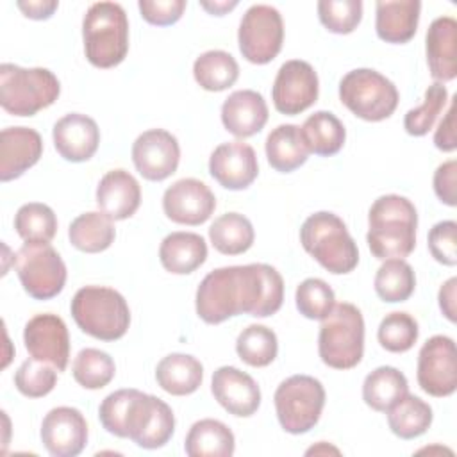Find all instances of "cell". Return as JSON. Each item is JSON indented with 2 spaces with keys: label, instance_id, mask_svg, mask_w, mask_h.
I'll return each instance as SVG.
<instances>
[{
  "label": "cell",
  "instance_id": "cell-54",
  "mask_svg": "<svg viewBox=\"0 0 457 457\" xmlns=\"http://www.w3.org/2000/svg\"><path fill=\"white\" fill-rule=\"evenodd\" d=\"M328 452H332V453H339V450H337V448L327 446V443H320L318 446L309 448V450H307V455H311V453H328Z\"/></svg>",
  "mask_w": 457,
  "mask_h": 457
},
{
  "label": "cell",
  "instance_id": "cell-14",
  "mask_svg": "<svg viewBox=\"0 0 457 457\" xmlns=\"http://www.w3.org/2000/svg\"><path fill=\"white\" fill-rule=\"evenodd\" d=\"M320 82L314 68L307 61H286L271 87L273 105L280 114L295 116L309 109L318 100Z\"/></svg>",
  "mask_w": 457,
  "mask_h": 457
},
{
  "label": "cell",
  "instance_id": "cell-29",
  "mask_svg": "<svg viewBox=\"0 0 457 457\" xmlns=\"http://www.w3.org/2000/svg\"><path fill=\"white\" fill-rule=\"evenodd\" d=\"M204 378L202 362L187 353H170L155 368V380L166 393L186 396L195 393Z\"/></svg>",
  "mask_w": 457,
  "mask_h": 457
},
{
  "label": "cell",
  "instance_id": "cell-43",
  "mask_svg": "<svg viewBox=\"0 0 457 457\" xmlns=\"http://www.w3.org/2000/svg\"><path fill=\"white\" fill-rule=\"evenodd\" d=\"M295 302L302 316L309 320H323L334 309L336 295L325 280L311 277L298 284Z\"/></svg>",
  "mask_w": 457,
  "mask_h": 457
},
{
  "label": "cell",
  "instance_id": "cell-46",
  "mask_svg": "<svg viewBox=\"0 0 457 457\" xmlns=\"http://www.w3.org/2000/svg\"><path fill=\"white\" fill-rule=\"evenodd\" d=\"M134 393L136 389H118L102 400L98 407V418L102 427L109 434L118 437H127L125 425H127V416H129Z\"/></svg>",
  "mask_w": 457,
  "mask_h": 457
},
{
  "label": "cell",
  "instance_id": "cell-33",
  "mask_svg": "<svg viewBox=\"0 0 457 457\" xmlns=\"http://www.w3.org/2000/svg\"><path fill=\"white\" fill-rule=\"evenodd\" d=\"M405 393H409L407 378L393 366H378L366 375L362 384L364 403L378 412H386Z\"/></svg>",
  "mask_w": 457,
  "mask_h": 457
},
{
  "label": "cell",
  "instance_id": "cell-32",
  "mask_svg": "<svg viewBox=\"0 0 457 457\" xmlns=\"http://www.w3.org/2000/svg\"><path fill=\"white\" fill-rule=\"evenodd\" d=\"M300 129L309 152L321 157L337 154L346 139L345 125L328 111H316L303 121Z\"/></svg>",
  "mask_w": 457,
  "mask_h": 457
},
{
  "label": "cell",
  "instance_id": "cell-22",
  "mask_svg": "<svg viewBox=\"0 0 457 457\" xmlns=\"http://www.w3.org/2000/svg\"><path fill=\"white\" fill-rule=\"evenodd\" d=\"M43 154V139L29 127H7L0 134V180L9 182L32 168Z\"/></svg>",
  "mask_w": 457,
  "mask_h": 457
},
{
  "label": "cell",
  "instance_id": "cell-36",
  "mask_svg": "<svg viewBox=\"0 0 457 457\" xmlns=\"http://www.w3.org/2000/svg\"><path fill=\"white\" fill-rule=\"evenodd\" d=\"M193 75L205 91H223L239 77L237 61L225 50H207L193 64Z\"/></svg>",
  "mask_w": 457,
  "mask_h": 457
},
{
  "label": "cell",
  "instance_id": "cell-3",
  "mask_svg": "<svg viewBox=\"0 0 457 457\" xmlns=\"http://www.w3.org/2000/svg\"><path fill=\"white\" fill-rule=\"evenodd\" d=\"M300 243L327 271L345 275L359 262V250L345 221L328 211L311 214L300 227Z\"/></svg>",
  "mask_w": 457,
  "mask_h": 457
},
{
  "label": "cell",
  "instance_id": "cell-16",
  "mask_svg": "<svg viewBox=\"0 0 457 457\" xmlns=\"http://www.w3.org/2000/svg\"><path fill=\"white\" fill-rule=\"evenodd\" d=\"M23 343L30 357L45 361L64 371L70 359V336L66 323L57 314H36L23 330Z\"/></svg>",
  "mask_w": 457,
  "mask_h": 457
},
{
  "label": "cell",
  "instance_id": "cell-11",
  "mask_svg": "<svg viewBox=\"0 0 457 457\" xmlns=\"http://www.w3.org/2000/svg\"><path fill=\"white\" fill-rule=\"evenodd\" d=\"M284 41V23L280 12L266 4L246 9L237 30L239 52L253 64L273 61Z\"/></svg>",
  "mask_w": 457,
  "mask_h": 457
},
{
  "label": "cell",
  "instance_id": "cell-48",
  "mask_svg": "<svg viewBox=\"0 0 457 457\" xmlns=\"http://www.w3.org/2000/svg\"><path fill=\"white\" fill-rule=\"evenodd\" d=\"M186 5V0H139L137 4L143 20L157 27L177 23Z\"/></svg>",
  "mask_w": 457,
  "mask_h": 457
},
{
  "label": "cell",
  "instance_id": "cell-19",
  "mask_svg": "<svg viewBox=\"0 0 457 457\" xmlns=\"http://www.w3.org/2000/svg\"><path fill=\"white\" fill-rule=\"evenodd\" d=\"M209 173L225 189H246L259 173L255 150L243 141L221 143L209 157Z\"/></svg>",
  "mask_w": 457,
  "mask_h": 457
},
{
  "label": "cell",
  "instance_id": "cell-28",
  "mask_svg": "<svg viewBox=\"0 0 457 457\" xmlns=\"http://www.w3.org/2000/svg\"><path fill=\"white\" fill-rule=\"evenodd\" d=\"M309 154L302 129L295 123L278 125L266 137L268 162L280 173H291L300 168L307 161Z\"/></svg>",
  "mask_w": 457,
  "mask_h": 457
},
{
  "label": "cell",
  "instance_id": "cell-8",
  "mask_svg": "<svg viewBox=\"0 0 457 457\" xmlns=\"http://www.w3.org/2000/svg\"><path fill=\"white\" fill-rule=\"evenodd\" d=\"M339 100L357 118L382 121L395 112L400 95L396 86L377 70L357 68L341 79Z\"/></svg>",
  "mask_w": 457,
  "mask_h": 457
},
{
  "label": "cell",
  "instance_id": "cell-45",
  "mask_svg": "<svg viewBox=\"0 0 457 457\" xmlns=\"http://www.w3.org/2000/svg\"><path fill=\"white\" fill-rule=\"evenodd\" d=\"M318 16L323 27L334 34H350L362 20L361 0H320Z\"/></svg>",
  "mask_w": 457,
  "mask_h": 457
},
{
  "label": "cell",
  "instance_id": "cell-1",
  "mask_svg": "<svg viewBox=\"0 0 457 457\" xmlns=\"http://www.w3.org/2000/svg\"><path fill=\"white\" fill-rule=\"evenodd\" d=\"M284 302L280 273L262 262L225 266L204 277L196 289V314L209 325L223 323L239 314L268 318Z\"/></svg>",
  "mask_w": 457,
  "mask_h": 457
},
{
  "label": "cell",
  "instance_id": "cell-38",
  "mask_svg": "<svg viewBox=\"0 0 457 457\" xmlns=\"http://www.w3.org/2000/svg\"><path fill=\"white\" fill-rule=\"evenodd\" d=\"M236 352L248 366L264 368L277 357V334L264 325H248L236 339Z\"/></svg>",
  "mask_w": 457,
  "mask_h": 457
},
{
  "label": "cell",
  "instance_id": "cell-15",
  "mask_svg": "<svg viewBox=\"0 0 457 457\" xmlns=\"http://www.w3.org/2000/svg\"><path fill=\"white\" fill-rule=\"evenodd\" d=\"M180 146L177 137L164 129H150L139 134L132 145V162L139 175L161 182L177 171Z\"/></svg>",
  "mask_w": 457,
  "mask_h": 457
},
{
  "label": "cell",
  "instance_id": "cell-25",
  "mask_svg": "<svg viewBox=\"0 0 457 457\" xmlns=\"http://www.w3.org/2000/svg\"><path fill=\"white\" fill-rule=\"evenodd\" d=\"M141 204L139 182L125 170L107 171L96 187V205L112 220L130 218Z\"/></svg>",
  "mask_w": 457,
  "mask_h": 457
},
{
  "label": "cell",
  "instance_id": "cell-26",
  "mask_svg": "<svg viewBox=\"0 0 457 457\" xmlns=\"http://www.w3.org/2000/svg\"><path fill=\"white\" fill-rule=\"evenodd\" d=\"M375 18L377 36L386 43H407L414 37L421 2L418 0H378Z\"/></svg>",
  "mask_w": 457,
  "mask_h": 457
},
{
  "label": "cell",
  "instance_id": "cell-37",
  "mask_svg": "<svg viewBox=\"0 0 457 457\" xmlns=\"http://www.w3.org/2000/svg\"><path fill=\"white\" fill-rule=\"evenodd\" d=\"M375 293L387 303L405 302L416 287L412 266L403 259H386L375 273Z\"/></svg>",
  "mask_w": 457,
  "mask_h": 457
},
{
  "label": "cell",
  "instance_id": "cell-51",
  "mask_svg": "<svg viewBox=\"0 0 457 457\" xmlns=\"http://www.w3.org/2000/svg\"><path fill=\"white\" fill-rule=\"evenodd\" d=\"M18 9L23 12V16L30 20H48L54 11L59 7L57 0H29V2H18Z\"/></svg>",
  "mask_w": 457,
  "mask_h": 457
},
{
  "label": "cell",
  "instance_id": "cell-49",
  "mask_svg": "<svg viewBox=\"0 0 457 457\" xmlns=\"http://www.w3.org/2000/svg\"><path fill=\"white\" fill-rule=\"evenodd\" d=\"M455 177H457V162L453 159L439 164L434 173V191L437 198L450 207L457 205Z\"/></svg>",
  "mask_w": 457,
  "mask_h": 457
},
{
  "label": "cell",
  "instance_id": "cell-47",
  "mask_svg": "<svg viewBox=\"0 0 457 457\" xmlns=\"http://www.w3.org/2000/svg\"><path fill=\"white\" fill-rule=\"evenodd\" d=\"M428 250L437 262L445 266L457 264V223L453 220L439 221L430 228Z\"/></svg>",
  "mask_w": 457,
  "mask_h": 457
},
{
  "label": "cell",
  "instance_id": "cell-10",
  "mask_svg": "<svg viewBox=\"0 0 457 457\" xmlns=\"http://www.w3.org/2000/svg\"><path fill=\"white\" fill-rule=\"evenodd\" d=\"M18 278L34 300L57 296L66 284V264L50 243H23L14 255Z\"/></svg>",
  "mask_w": 457,
  "mask_h": 457
},
{
  "label": "cell",
  "instance_id": "cell-41",
  "mask_svg": "<svg viewBox=\"0 0 457 457\" xmlns=\"http://www.w3.org/2000/svg\"><path fill=\"white\" fill-rule=\"evenodd\" d=\"M418 321L411 314L400 311L386 314L377 330L380 346L393 353H403L411 350L418 341Z\"/></svg>",
  "mask_w": 457,
  "mask_h": 457
},
{
  "label": "cell",
  "instance_id": "cell-13",
  "mask_svg": "<svg viewBox=\"0 0 457 457\" xmlns=\"http://www.w3.org/2000/svg\"><path fill=\"white\" fill-rule=\"evenodd\" d=\"M418 384L430 396H450L457 389L455 343L448 336H432L418 353Z\"/></svg>",
  "mask_w": 457,
  "mask_h": 457
},
{
  "label": "cell",
  "instance_id": "cell-42",
  "mask_svg": "<svg viewBox=\"0 0 457 457\" xmlns=\"http://www.w3.org/2000/svg\"><path fill=\"white\" fill-rule=\"evenodd\" d=\"M448 102V91L443 84L434 82L427 87L425 91V98L423 104L416 109L407 111L405 118H403V129L407 134L411 136H425L436 123L437 116L441 114V111L445 109Z\"/></svg>",
  "mask_w": 457,
  "mask_h": 457
},
{
  "label": "cell",
  "instance_id": "cell-7",
  "mask_svg": "<svg viewBox=\"0 0 457 457\" xmlns=\"http://www.w3.org/2000/svg\"><path fill=\"white\" fill-rule=\"evenodd\" d=\"M318 352L321 361L334 370H350L361 362L364 353V320L353 303H336L328 316L321 320Z\"/></svg>",
  "mask_w": 457,
  "mask_h": 457
},
{
  "label": "cell",
  "instance_id": "cell-21",
  "mask_svg": "<svg viewBox=\"0 0 457 457\" xmlns=\"http://www.w3.org/2000/svg\"><path fill=\"white\" fill-rule=\"evenodd\" d=\"M57 154L70 162L89 161L98 150L100 129L96 121L80 112H70L57 120L52 130Z\"/></svg>",
  "mask_w": 457,
  "mask_h": 457
},
{
  "label": "cell",
  "instance_id": "cell-24",
  "mask_svg": "<svg viewBox=\"0 0 457 457\" xmlns=\"http://www.w3.org/2000/svg\"><path fill=\"white\" fill-rule=\"evenodd\" d=\"M427 62L434 80L450 82L457 77V21L452 16L436 18L425 37Z\"/></svg>",
  "mask_w": 457,
  "mask_h": 457
},
{
  "label": "cell",
  "instance_id": "cell-31",
  "mask_svg": "<svg viewBox=\"0 0 457 457\" xmlns=\"http://www.w3.org/2000/svg\"><path fill=\"white\" fill-rule=\"evenodd\" d=\"M70 243L86 253H98L107 250L114 237L116 228L112 218L102 211H89L79 214L68 228Z\"/></svg>",
  "mask_w": 457,
  "mask_h": 457
},
{
  "label": "cell",
  "instance_id": "cell-5",
  "mask_svg": "<svg viewBox=\"0 0 457 457\" xmlns=\"http://www.w3.org/2000/svg\"><path fill=\"white\" fill-rule=\"evenodd\" d=\"M77 327L100 341H116L125 336L130 325L127 300L112 287L84 286L70 305Z\"/></svg>",
  "mask_w": 457,
  "mask_h": 457
},
{
  "label": "cell",
  "instance_id": "cell-20",
  "mask_svg": "<svg viewBox=\"0 0 457 457\" xmlns=\"http://www.w3.org/2000/svg\"><path fill=\"white\" fill-rule=\"evenodd\" d=\"M211 391L228 414L239 418L255 414L261 405V389L257 382L234 366H221L212 373Z\"/></svg>",
  "mask_w": 457,
  "mask_h": 457
},
{
  "label": "cell",
  "instance_id": "cell-12",
  "mask_svg": "<svg viewBox=\"0 0 457 457\" xmlns=\"http://www.w3.org/2000/svg\"><path fill=\"white\" fill-rule=\"evenodd\" d=\"M125 432L127 437L141 448H161L175 432L173 411L161 398L136 389L130 402Z\"/></svg>",
  "mask_w": 457,
  "mask_h": 457
},
{
  "label": "cell",
  "instance_id": "cell-44",
  "mask_svg": "<svg viewBox=\"0 0 457 457\" xmlns=\"http://www.w3.org/2000/svg\"><path fill=\"white\" fill-rule=\"evenodd\" d=\"M57 373L59 371L55 366L29 357L14 373V386L23 396L41 398L46 396L55 387Z\"/></svg>",
  "mask_w": 457,
  "mask_h": 457
},
{
  "label": "cell",
  "instance_id": "cell-27",
  "mask_svg": "<svg viewBox=\"0 0 457 457\" xmlns=\"http://www.w3.org/2000/svg\"><path fill=\"white\" fill-rule=\"evenodd\" d=\"M159 259L166 271L187 275L207 259V243L195 232H171L159 246Z\"/></svg>",
  "mask_w": 457,
  "mask_h": 457
},
{
  "label": "cell",
  "instance_id": "cell-6",
  "mask_svg": "<svg viewBox=\"0 0 457 457\" xmlns=\"http://www.w3.org/2000/svg\"><path fill=\"white\" fill-rule=\"evenodd\" d=\"M61 93L59 79L46 68L0 66V104L14 116H34L52 105Z\"/></svg>",
  "mask_w": 457,
  "mask_h": 457
},
{
  "label": "cell",
  "instance_id": "cell-17",
  "mask_svg": "<svg viewBox=\"0 0 457 457\" xmlns=\"http://www.w3.org/2000/svg\"><path fill=\"white\" fill-rule=\"evenodd\" d=\"M164 214L180 225H200L216 209L214 193L198 179H180L162 195Z\"/></svg>",
  "mask_w": 457,
  "mask_h": 457
},
{
  "label": "cell",
  "instance_id": "cell-50",
  "mask_svg": "<svg viewBox=\"0 0 457 457\" xmlns=\"http://www.w3.org/2000/svg\"><path fill=\"white\" fill-rule=\"evenodd\" d=\"M455 98H452V104L448 107L446 116L439 121V127L434 134V145L436 148L443 152H453L457 148V137H455Z\"/></svg>",
  "mask_w": 457,
  "mask_h": 457
},
{
  "label": "cell",
  "instance_id": "cell-23",
  "mask_svg": "<svg viewBox=\"0 0 457 457\" xmlns=\"http://www.w3.org/2000/svg\"><path fill=\"white\" fill-rule=\"evenodd\" d=\"M268 105L261 93L239 89L228 95L221 105V123L236 137H250L264 129Z\"/></svg>",
  "mask_w": 457,
  "mask_h": 457
},
{
  "label": "cell",
  "instance_id": "cell-4",
  "mask_svg": "<svg viewBox=\"0 0 457 457\" xmlns=\"http://www.w3.org/2000/svg\"><path fill=\"white\" fill-rule=\"evenodd\" d=\"M82 39L87 61L96 68L118 66L129 52V20L116 2L89 5L82 20Z\"/></svg>",
  "mask_w": 457,
  "mask_h": 457
},
{
  "label": "cell",
  "instance_id": "cell-34",
  "mask_svg": "<svg viewBox=\"0 0 457 457\" xmlns=\"http://www.w3.org/2000/svg\"><path fill=\"white\" fill-rule=\"evenodd\" d=\"M387 425L400 439H414L427 432L432 423V407L421 398L405 393L387 411Z\"/></svg>",
  "mask_w": 457,
  "mask_h": 457
},
{
  "label": "cell",
  "instance_id": "cell-9",
  "mask_svg": "<svg viewBox=\"0 0 457 457\" xmlns=\"http://www.w3.org/2000/svg\"><path fill=\"white\" fill-rule=\"evenodd\" d=\"M273 400L280 427L289 434H305L321 418L325 389L314 377L293 375L278 384Z\"/></svg>",
  "mask_w": 457,
  "mask_h": 457
},
{
  "label": "cell",
  "instance_id": "cell-40",
  "mask_svg": "<svg viewBox=\"0 0 457 457\" xmlns=\"http://www.w3.org/2000/svg\"><path fill=\"white\" fill-rule=\"evenodd\" d=\"M71 373L75 382L84 389H102L114 378L116 366L107 352L84 348L73 359Z\"/></svg>",
  "mask_w": 457,
  "mask_h": 457
},
{
  "label": "cell",
  "instance_id": "cell-53",
  "mask_svg": "<svg viewBox=\"0 0 457 457\" xmlns=\"http://www.w3.org/2000/svg\"><path fill=\"white\" fill-rule=\"evenodd\" d=\"M200 5H202L207 12L214 14V16H223L225 12H228L230 9H234V7L237 5V2H236V0H232V2H200Z\"/></svg>",
  "mask_w": 457,
  "mask_h": 457
},
{
  "label": "cell",
  "instance_id": "cell-52",
  "mask_svg": "<svg viewBox=\"0 0 457 457\" xmlns=\"http://www.w3.org/2000/svg\"><path fill=\"white\" fill-rule=\"evenodd\" d=\"M455 287H457V278L452 277L439 289V307L452 323L455 321Z\"/></svg>",
  "mask_w": 457,
  "mask_h": 457
},
{
  "label": "cell",
  "instance_id": "cell-2",
  "mask_svg": "<svg viewBox=\"0 0 457 457\" xmlns=\"http://www.w3.org/2000/svg\"><path fill=\"white\" fill-rule=\"evenodd\" d=\"M368 225V246L380 261L403 259L416 246L418 212L405 196H378L370 207Z\"/></svg>",
  "mask_w": 457,
  "mask_h": 457
},
{
  "label": "cell",
  "instance_id": "cell-30",
  "mask_svg": "<svg viewBox=\"0 0 457 457\" xmlns=\"http://www.w3.org/2000/svg\"><path fill=\"white\" fill-rule=\"evenodd\" d=\"M234 448L232 430L212 418L193 423L184 441V450L189 457H230Z\"/></svg>",
  "mask_w": 457,
  "mask_h": 457
},
{
  "label": "cell",
  "instance_id": "cell-18",
  "mask_svg": "<svg viewBox=\"0 0 457 457\" xmlns=\"http://www.w3.org/2000/svg\"><path fill=\"white\" fill-rule=\"evenodd\" d=\"M41 443L54 457H75L87 443V423L75 407H55L41 423Z\"/></svg>",
  "mask_w": 457,
  "mask_h": 457
},
{
  "label": "cell",
  "instance_id": "cell-35",
  "mask_svg": "<svg viewBox=\"0 0 457 457\" xmlns=\"http://www.w3.org/2000/svg\"><path fill=\"white\" fill-rule=\"evenodd\" d=\"M209 239L220 253L239 255L253 245L255 232L246 216L239 212H225L209 227Z\"/></svg>",
  "mask_w": 457,
  "mask_h": 457
},
{
  "label": "cell",
  "instance_id": "cell-39",
  "mask_svg": "<svg viewBox=\"0 0 457 457\" xmlns=\"http://www.w3.org/2000/svg\"><path fill=\"white\" fill-rule=\"evenodd\" d=\"M14 228L25 243H50L57 232V218L46 204L30 202L18 209Z\"/></svg>",
  "mask_w": 457,
  "mask_h": 457
}]
</instances>
